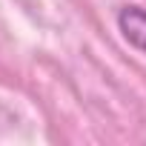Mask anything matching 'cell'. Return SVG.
Instances as JSON below:
<instances>
[{"label":"cell","mask_w":146,"mask_h":146,"mask_svg":"<svg viewBox=\"0 0 146 146\" xmlns=\"http://www.w3.org/2000/svg\"><path fill=\"white\" fill-rule=\"evenodd\" d=\"M117 29L120 35L146 54V9L140 6H123L117 15Z\"/></svg>","instance_id":"cell-1"}]
</instances>
